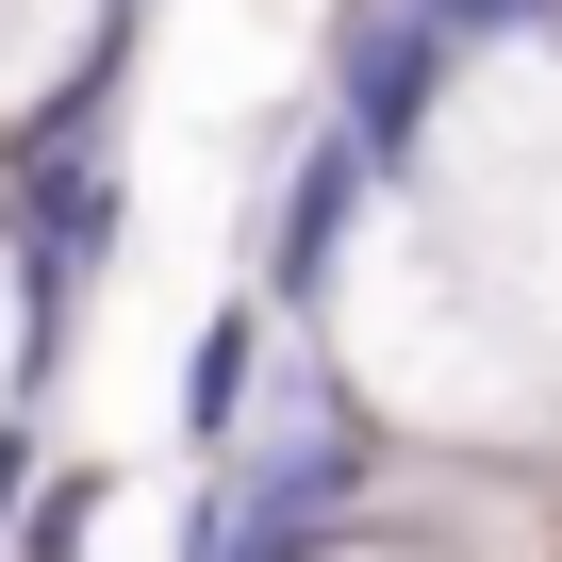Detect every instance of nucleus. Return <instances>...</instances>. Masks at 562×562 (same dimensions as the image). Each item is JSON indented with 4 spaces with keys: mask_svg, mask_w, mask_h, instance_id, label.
Wrapping results in <instances>:
<instances>
[{
    "mask_svg": "<svg viewBox=\"0 0 562 562\" xmlns=\"http://www.w3.org/2000/svg\"><path fill=\"white\" fill-rule=\"evenodd\" d=\"M265 331H281L265 299H215V315H199V348H182V447H199V463H232V447H248V397H265Z\"/></svg>",
    "mask_w": 562,
    "mask_h": 562,
    "instance_id": "obj_3",
    "label": "nucleus"
},
{
    "mask_svg": "<svg viewBox=\"0 0 562 562\" xmlns=\"http://www.w3.org/2000/svg\"><path fill=\"white\" fill-rule=\"evenodd\" d=\"M299 331H331V364H348V397H364L381 430H397V414H414V430H463V447L562 430V364L430 248V215H381V232L331 265V299H315Z\"/></svg>",
    "mask_w": 562,
    "mask_h": 562,
    "instance_id": "obj_1",
    "label": "nucleus"
},
{
    "mask_svg": "<svg viewBox=\"0 0 562 562\" xmlns=\"http://www.w3.org/2000/svg\"><path fill=\"white\" fill-rule=\"evenodd\" d=\"M447 83H463V50H447L430 18H381V0H348V34H331V133H348L381 182H414V166H430Z\"/></svg>",
    "mask_w": 562,
    "mask_h": 562,
    "instance_id": "obj_2",
    "label": "nucleus"
}]
</instances>
